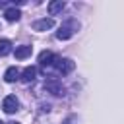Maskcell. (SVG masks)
<instances>
[{"instance_id": "6da1fadb", "label": "cell", "mask_w": 124, "mask_h": 124, "mask_svg": "<svg viewBox=\"0 0 124 124\" xmlns=\"http://www.w3.org/2000/svg\"><path fill=\"white\" fill-rule=\"evenodd\" d=\"M78 29H79V23H78L76 19H68L66 23L60 25V29L56 31V37H58L60 41H66V39H70Z\"/></svg>"}, {"instance_id": "7a4b0ae2", "label": "cell", "mask_w": 124, "mask_h": 124, "mask_svg": "<svg viewBox=\"0 0 124 124\" xmlns=\"http://www.w3.org/2000/svg\"><path fill=\"white\" fill-rule=\"evenodd\" d=\"M52 66L62 74V76H66V74H70L74 68H76V64H74V60H70V58H60V56H56L54 58V62H52Z\"/></svg>"}, {"instance_id": "3957f363", "label": "cell", "mask_w": 124, "mask_h": 124, "mask_svg": "<svg viewBox=\"0 0 124 124\" xmlns=\"http://www.w3.org/2000/svg\"><path fill=\"white\" fill-rule=\"evenodd\" d=\"M2 108H4V112L14 114V112L19 108V101L16 99V95H8V97L2 101Z\"/></svg>"}, {"instance_id": "277c9868", "label": "cell", "mask_w": 124, "mask_h": 124, "mask_svg": "<svg viewBox=\"0 0 124 124\" xmlns=\"http://www.w3.org/2000/svg\"><path fill=\"white\" fill-rule=\"evenodd\" d=\"M54 58H56V54H52L50 50H43V52L39 54V64H41L43 72H46V68H48V66H52Z\"/></svg>"}, {"instance_id": "5b68a950", "label": "cell", "mask_w": 124, "mask_h": 124, "mask_svg": "<svg viewBox=\"0 0 124 124\" xmlns=\"http://www.w3.org/2000/svg\"><path fill=\"white\" fill-rule=\"evenodd\" d=\"M45 89H46V91H50L52 95H62V91H64L62 83H60L56 78H50V79H46V81H45Z\"/></svg>"}, {"instance_id": "8992f818", "label": "cell", "mask_w": 124, "mask_h": 124, "mask_svg": "<svg viewBox=\"0 0 124 124\" xmlns=\"http://www.w3.org/2000/svg\"><path fill=\"white\" fill-rule=\"evenodd\" d=\"M31 27H33L35 31H46V29L54 27V19H52V17H43V19L33 21V23H31Z\"/></svg>"}, {"instance_id": "52a82bcc", "label": "cell", "mask_w": 124, "mask_h": 124, "mask_svg": "<svg viewBox=\"0 0 124 124\" xmlns=\"http://www.w3.org/2000/svg\"><path fill=\"white\" fill-rule=\"evenodd\" d=\"M21 76V79L25 81V83H31L33 79H35V76H37V68H33V66H27L25 70H23V74H19Z\"/></svg>"}, {"instance_id": "ba28073f", "label": "cell", "mask_w": 124, "mask_h": 124, "mask_svg": "<svg viewBox=\"0 0 124 124\" xmlns=\"http://www.w3.org/2000/svg\"><path fill=\"white\" fill-rule=\"evenodd\" d=\"M4 79H6L8 83H14L16 79H19V70H17L16 66L8 68V70H6V74H4Z\"/></svg>"}, {"instance_id": "9c48e42d", "label": "cell", "mask_w": 124, "mask_h": 124, "mask_svg": "<svg viewBox=\"0 0 124 124\" xmlns=\"http://www.w3.org/2000/svg\"><path fill=\"white\" fill-rule=\"evenodd\" d=\"M31 50H33V46H29V45L17 46V48H16V58H17V60H23V58H27V56L31 54Z\"/></svg>"}, {"instance_id": "30bf717a", "label": "cell", "mask_w": 124, "mask_h": 124, "mask_svg": "<svg viewBox=\"0 0 124 124\" xmlns=\"http://www.w3.org/2000/svg\"><path fill=\"white\" fill-rule=\"evenodd\" d=\"M64 6H66V4H64L62 0H54V2H50V4H48V14H50V16H56L58 12H62V10H64Z\"/></svg>"}, {"instance_id": "8fae6325", "label": "cell", "mask_w": 124, "mask_h": 124, "mask_svg": "<svg viewBox=\"0 0 124 124\" xmlns=\"http://www.w3.org/2000/svg\"><path fill=\"white\" fill-rule=\"evenodd\" d=\"M4 16H6V19H8V21H17V19L21 17V12H19L17 8H8Z\"/></svg>"}, {"instance_id": "7c38bea8", "label": "cell", "mask_w": 124, "mask_h": 124, "mask_svg": "<svg viewBox=\"0 0 124 124\" xmlns=\"http://www.w3.org/2000/svg\"><path fill=\"white\" fill-rule=\"evenodd\" d=\"M12 52V43L8 39H0V56H6Z\"/></svg>"}, {"instance_id": "4fadbf2b", "label": "cell", "mask_w": 124, "mask_h": 124, "mask_svg": "<svg viewBox=\"0 0 124 124\" xmlns=\"http://www.w3.org/2000/svg\"><path fill=\"white\" fill-rule=\"evenodd\" d=\"M64 124H78V118H76V116L72 114V116H68V118L64 120Z\"/></svg>"}, {"instance_id": "5bb4252c", "label": "cell", "mask_w": 124, "mask_h": 124, "mask_svg": "<svg viewBox=\"0 0 124 124\" xmlns=\"http://www.w3.org/2000/svg\"><path fill=\"white\" fill-rule=\"evenodd\" d=\"M4 6H6V2H0V8H4Z\"/></svg>"}, {"instance_id": "9a60e30c", "label": "cell", "mask_w": 124, "mask_h": 124, "mask_svg": "<svg viewBox=\"0 0 124 124\" xmlns=\"http://www.w3.org/2000/svg\"><path fill=\"white\" fill-rule=\"evenodd\" d=\"M10 124H19V122H10Z\"/></svg>"}, {"instance_id": "2e32d148", "label": "cell", "mask_w": 124, "mask_h": 124, "mask_svg": "<svg viewBox=\"0 0 124 124\" xmlns=\"http://www.w3.org/2000/svg\"><path fill=\"white\" fill-rule=\"evenodd\" d=\"M0 124H4V122H2V120H0Z\"/></svg>"}]
</instances>
